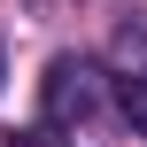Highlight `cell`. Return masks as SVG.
<instances>
[{
	"instance_id": "1",
	"label": "cell",
	"mask_w": 147,
	"mask_h": 147,
	"mask_svg": "<svg viewBox=\"0 0 147 147\" xmlns=\"http://www.w3.org/2000/svg\"><path fill=\"white\" fill-rule=\"evenodd\" d=\"M109 70L101 62H85V54H54L47 62V85H39V109H47V124H93L101 109H109Z\"/></svg>"
},
{
	"instance_id": "2",
	"label": "cell",
	"mask_w": 147,
	"mask_h": 147,
	"mask_svg": "<svg viewBox=\"0 0 147 147\" xmlns=\"http://www.w3.org/2000/svg\"><path fill=\"white\" fill-rule=\"evenodd\" d=\"M109 101L124 109V124L147 140V78H116V85H109Z\"/></svg>"
},
{
	"instance_id": "3",
	"label": "cell",
	"mask_w": 147,
	"mask_h": 147,
	"mask_svg": "<svg viewBox=\"0 0 147 147\" xmlns=\"http://www.w3.org/2000/svg\"><path fill=\"white\" fill-rule=\"evenodd\" d=\"M8 147H47V132H8Z\"/></svg>"
},
{
	"instance_id": "4",
	"label": "cell",
	"mask_w": 147,
	"mask_h": 147,
	"mask_svg": "<svg viewBox=\"0 0 147 147\" xmlns=\"http://www.w3.org/2000/svg\"><path fill=\"white\" fill-rule=\"evenodd\" d=\"M39 8H62V0H39Z\"/></svg>"
}]
</instances>
